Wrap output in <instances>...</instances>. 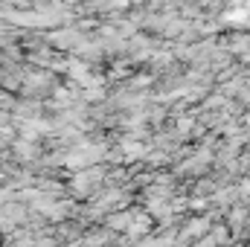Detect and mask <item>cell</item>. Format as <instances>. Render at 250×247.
<instances>
[{
    "label": "cell",
    "mask_w": 250,
    "mask_h": 247,
    "mask_svg": "<svg viewBox=\"0 0 250 247\" xmlns=\"http://www.w3.org/2000/svg\"><path fill=\"white\" fill-rule=\"evenodd\" d=\"M9 198H12V195H9V189H0V206H3V204H6Z\"/></svg>",
    "instance_id": "3957f363"
},
{
    "label": "cell",
    "mask_w": 250,
    "mask_h": 247,
    "mask_svg": "<svg viewBox=\"0 0 250 247\" xmlns=\"http://www.w3.org/2000/svg\"><path fill=\"white\" fill-rule=\"evenodd\" d=\"M15 151H18L23 160H29V157H35V154H38V151H35V145H29V143H18V145H15Z\"/></svg>",
    "instance_id": "7a4b0ae2"
},
{
    "label": "cell",
    "mask_w": 250,
    "mask_h": 247,
    "mask_svg": "<svg viewBox=\"0 0 250 247\" xmlns=\"http://www.w3.org/2000/svg\"><path fill=\"white\" fill-rule=\"evenodd\" d=\"M108 227L111 230H131V221H134V215L131 212H108Z\"/></svg>",
    "instance_id": "6da1fadb"
}]
</instances>
